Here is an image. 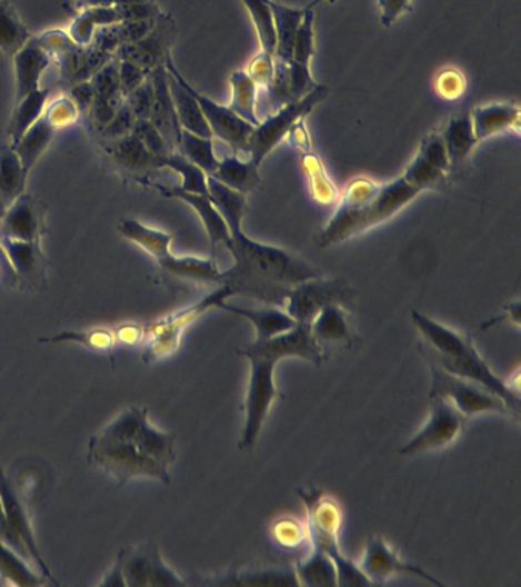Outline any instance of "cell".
<instances>
[{"mask_svg":"<svg viewBox=\"0 0 521 587\" xmlns=\"http://www.w3.org/2000/svg\"><path fill=\"white\" fill-rule=\"evenodd\" d=\"M441 135L450 167L462 165L479 142L475 140L471 116H468V113L451 118Z\"/></svg>","mask_w":521,"mask_h":587,"instance_id":"34","label":"cell"},{"mask_svg":"<svg viewBox=\"0 0 521 587\" xmlns=\"http://www.w3.org/2000/svg\"><path fill=\"white\" fill-rule=\"evenodd\" d=\"M174 435L158 430L144 407H129L88 444V460L109 472L123 487L136 477H154L170 482Z\"/></svg>","mask_w":521,"mask_h":587,"instance_id":"1","label":"cell"},{"mask_svg":"<svg viewBox=\"0 0 521 587\" xmlns=\"http://www.w3.org/2000/svg\"><path fill=\"white\" fill-rule=\"evenodd\" d=\"M219 308L223 311L236 314V316L251 321L256 329V340H270V338L282 336L295 328L297 321L279 306H268L264 309H248L240 306L228 305L223 301Z\"/></svg>","mask_w":521,"mask_h":587,"instance_id":"27","label":"cell"},{"mask_svg":"<svg viewBox=\"0 0 521 587\" xmlns=\"http://www.w3.org/2000/svg\"><path fill=\"white\" fill-rule=\"evenodd\" d=\"M419 195L421 191L411 186L404 177L385 183L365 178L355 179L350 182L328 226L321 230L320 247L328 248L345 242L369 228L381 226Z\"/></svg>","mask_w":521,"mask_h":587,"instance_id":"4","label":"cell"},{"mask_svg":"<svg viewBox=\"0 0 521 587\" xmlns=\"http://www.w3.org/2000/svg\"><path fill=\"white\" fill-rule=\"evenodd\" d=\"M177 34V23L172 16L161 12L148 36L142 37L138 42L118 48L113 59L132 61L138 67L152 72L154 68L166 63Z\"/></svg>","mask_w":521,"mask_h":587,"instance_id":"13","label":"cell"},{"mask_svg":"<svg viewBox=\"0 0 521 587\" xmlns=\"http://www.w3.org/2000/svg\"><path fill=\"white\" fill-rule=\"evenodd\" d=\"M56 130L57 128L52 125L50 118H48L47 112H43V116L16 142L13 146L16 153L19 155L27 173L36 166V162L42 157L48 146L51 145Z\"/></svg>","mask_w":521,"mask_h":587,"instance_id":"36","label":"cell"},{"mask_svg":"<svg viewBox=\"0 0 521 587\" xmlns=\"http://www.w3.org/2000/svg\"><path fill=\"white\" fill-rule=\"evenodd\" d=\"M378 6L381 10V23L385 28L392 27L401 16L413 11L411 0H380Z\"/></svg>","mask_w":521,"mask_h":587,"instance_id":"58","label":"cell"},{"mask_svg":"<svg viewBox=\"0 0 521 587\" xmlns=\"http://www.w3.org/2000/svg\"><path fill=\"white\" fill-rule=\"evenodd\" d=\"M274 18L277 44L274 56L275 63L289 67L292 59V51H294L295 37L299 32L301 22H303L307 10H297V8H289L277 3L274 0H267Z\"/></svg>","mask_w":521,"mask_h":587,"instance_id":"30","label":"cell"},{"mask_svg":"<svg viewBox=\"0 0 521 587\" xmlns=\"http://www.w3.org/2000/svg\"><path fill=\"white\" fill-rule=\"evenodd\" d=\"M0 578L20 587L52 585L42 574L31 569L22 554L3 541H0Z\"/></svg>","mask_w":521,"mask_h":587,"instance_id":"40","label":"cell"},{"mask_svg":"<svg viewBox=\"0 0 521 587\" xmlns=\"http://www.w3.org/2000/svg\"><path fill=\"white\" fill-rule=\"evenodd\" d=\"M153 98L154 89L152 73H150L148 79L142 81L136 91L130 92L129 96L126 97V103L130 106L137 120H149L150 112H152Z\"/></svg>","mask_w":521,"mask_h":587,"instance_id":"50","label":"cell"},{"mask_svg":"<svg viewBox=\"0 0 521 587\" xmlns=\"http://www.w3.org/2000/svg\"><path fill=\"white\" fill-rule=\"evenodd\" d=\"M160 14V7L153 0L144 3H126V6L87 8L72 23L69 36L80 47H88L99 28L129 22V20L154 19Z\"/></svg>","mask_w":521,"mask_h":587,"instance_id":"14","label":"cell"},{"mask_svg":"<svg viewBox=\"0 0 521 587\" xmlns=\"http://www.w3.org/2000/svg\"><path fill=\"white\" fill-rule=\"evenodd\" d=\"M157 169H170L177 171L181 177V189L190 193L209 195L207 186V175L198 166L182 157L181 153L172 152L166 157L154 158Z\"/></svg>","mask_w":521,"mask_h":587,"instance_id":"44","label":"cell"},{"mask_svg":"<svg viewBox=\"0 0 521 587\" xmlns=\"http://www.w3.org/2000/svg\"><path fill=\"white\" fill-rule=\"evenodd\" d=\"M352 291L343 280H328L323 276L297 283L288 292L283 309L297 324H311L325 305H345Z\"/></svg>","mask_w":521,"mask_h":587,"instance_id":"11","label":"cell"},{"mask_svg":"<svg viewBox=\"0 0 521 587\" xmlns=\"http://www.w3.org/2000/svg\"><path fill=\"white\" fill-rule=\"evenodd\" d=\"M227 250L233 265L222 272L219 287H227L231 296L251 297L270 306L283 308L292 287L317 279L323 272L291 251L248 238L242 223L228 227Z\"/></svg>","mask_w":521,"mask_h":587,"instance_id":"2","label":"cell"},{"mask_svg":"<svg viewBox=\"0 0 521 587\" xmlns=\"http://www.w3.org/2000/svg\"><path fill=\"white\" fill-rule=\"evenodd\" d=\"M162 195L167 198L179 199V201L189 203L194 211H197L199 218H201L203 227H206L207 235H209L211 245V257L216 259V248L219 245L228 242L230 239V230H228L226 220H223L218 208L211 202L209 195L190 193V191L182 190L181 187H162L154 186Z\"/></svg>","mask_w":521,"mask_h":587,"instance_id":"25","label":"cell"},{"mask_svg":"<svg viewBox=\"0 0 521 587\" xmlns=\"http://www.w3.org/2000/svg\"><path fill=\"white\" fill-rule=\"evenodd\" d=\"M30 39V31L19 19L18 12L0 0V51L14 56Z\"/></svg>","mask_w":521,"mask_h":587,"instance_id":"46","label":"cell"},{"mask_svg":"<svg viewBox=\"0 0 521 587\" xmlns=\"http://www.w3.org/2000/svg\"><path fill=\"white\" fill-rule=\"evenodd\" d=\"M309 326L321 349L324 345H350L353 340L352 324L344 305H325Z\"/></svg>","mask_w":521,"mask_h":587,"instance_id":"28","label":"cell"},{"mask_svg":"<svg viewBox=\"0 0 521 587\" xmlns=\"http://www.w3.org/2000/svg\"><path fill=\"white\" fill-rule=\"evenodd\" d=\"M321 2H329V3H335L337 0H312L311 3H309V6L307 7V10H313V8H315L317 6H320Z\"/></svg>","mask_w":521,"mask_h":587,"instance_id":"60","label":"cell"},{"mask_svg":"<svg viewBox=\"0 0 521 587\" xmlns=\"http://www.w3.org/2000/svg\"><path fill=\"white\" fill-rule=\"evenodd\" d=\"M101 586L148 587L184 586L172 568L162 560L160 549L149 541L136 549H121L111 573L106 575Z\"/></svg>","mask_w":521,"mask_h":587,"instance_id":"7","label":"cell"},{"mask_svg":"<svg viewBox=\"0 0 521 587\" xmlns=\"http://www.w3.org/2000/svg\"><path fill=\"white\" fill-rule=\"evenodd\" d=\"M210 177L243 195L252 193L262 182L259 166L250 158H239L238 153L219 159L218 169Z\"/></svg>","mask_w":521,"mask_h":587,"instance_id":"32","label":"cell"},{"mask_svg":"<svg viewBox=\"0 0 521 587\" xmlns=\"http://www.w3.org/2000/svg\"><path fill=\"white\" fill-rule=\"evenodd\" d=\"M328 96V86L317 84L300 100L289 101L288 105L260 120V125L252 130L250 142H248V158L260 167L263 159L295 128L297 122L303 120Z\"/></svg>","mask_w":521,"mask_h":587,"instance_id":"8","label":"cell"},{"mask_svg":"<svg viewBox=\"0 0 521 587\" xmlns=\"http://www.w3.org/2000/svg\"><path fill=\"white\" fill-rule=\"evenodd\" d=\"M230 83L231 101L228 108L256 128V126L260 125L258 116L259 86L252 81L247 71H234L231 73Z\"/></svg>","mask_w":521,"mask_h":587,"instance_id":"39","label":"cell"},{"mask_svg":"<svg viewBox=\"0 0 521 587\" xmlns=\"http://www.w3.org/2000/svg\"><path fill=\"white\" fill-rule=\"evenodd\" d=\"M239 355L250 361V381L246 398V424L239 440V450L250 451L258 444L272 404L279 397L275 385V366L284 358L297 357L320 365L324 350L312 337L309 324H299L294 329L270 340H254Z\"/></svg>","mask_w":521,"mask_h":587,"instance_id":"3","label":"cell"},{"mask_svg":"<svg viewBox=\"0 0 521 587\" xmlns=\"http://www.w3.org/2000/svg\"><path fill=\"white\" fill-rule=\"evenodd\" d=\"M16 103L26 98L28 93L40 88V80L56 57L40 43L39 37H31L22 48L16 52Z\"/></svg>","mask_w":521,"mask_h":587,"instance_id":"22","label":"cell"},{"mask_svg":"<svg viewBox=\"0 0 521 587\" xmlns=\"http://www.w3.org/2000/svg\"><path fill=\"white\" fill-rule=\"evenodd\" d=\"M467 418L453 402L443 397H430V416L421 430L399 450L402 456H417L453 444L465 427Z\"/></svg>","mask_w":521,"mask_h":587,"instance_id":"10","label":"cell"},{"mask_svg":"<svg viewBox=\"0 0 521 587\" xmlns=\"http://www.w3.org/2000/svg\"><path fill=\"white\" fill-rule=\"evenodd\" d=\"M247 73L259 86V89L268 88L272 81V77H274V59H272V56L260 52V54L251 60Z\"/></svg>","mask_w":521,"mask_h":587,"instance_id":"54","label":"cell"},{"mask_svg":"<svg viewBox=\"0 0 521 587\" xmlns=\"http://www.w3.org/2000/svg\"><path fill=\"white\" fill-rule=\"evenodd\" d=\"M44 112H47L48 118H50L57 129L72 125L79 117V110H77L76 105L72 103L69 97L57 98L56 101L47 106Z\"/></svg>","mask_w":521,"mask_h":587,"instance_id":"52","label":"cell"},{"mask_svg":"<svg viewBox=\"0 0 521 587\" xmlns=\"http://www.w3.org/2000/svg\"><path fill=\"white\" fill-rule=\"evenodd\" d=\"M299 585L303 586H338V574L331 558L321 550L311 549V554L297 563L294 568Z\"/></svg>","mask_w":521,"mask_h":587,"instance_id":"41","label":"cell"},{"mask_svg":"<svg viewBox=\"0 0 521 587\" xmlns=\"http://www.w3.org/2000/svg\"><path fill=\"white\" fill-rule=\"evenodd\" d=\"M51 93L52 88L40 86L39 89L28 93L26 98L16 103L18 106H16L14 116L11 118L10 129H8L11 146H14L23 137V133L43 116L44 109L50 103Z\"/></svg>","mask_w":521,"mask_h":587,"instance_id":"37","label":"cell"},{"mask_svg":"<svg viewBox=\"0 0 521 587\" xmlns=\"http://www.w3.org/2000/svg\"><path fill=\"white\" fill-rule=\"evenodd\" d=\"M467 81L462 72L455 71V69H448L443 71L438 79V92L445 100H458L465 91Z\"/></svg>","mask_w":521,"mask_h":587,"instance_id":"55","label":"cell"},{"mask_svg":"<svg viewBox=\"0 0 521 587\" xmlns=\"http://www.w3.org/2000/svg\"><path fill=\"white\" fill-rule=\"evenodd\" d=\"M299 495L303 499L308 511V540L311 541L312 549L321 550L335 565L338 586L372 585L368 577L362 574V570L358 568L357 563L349 560L341 553L340 540H338L341 511L335 500L324 495L320 489L299 491Z\"/></svg>","mask_w":521,"mask_h":587,"instance_id":"6","label":"cell"},{"mask_svg":"<svg viewBox=\"0 0 521 587\" xmlns=\"http://www.w3.org/2000/svg\"><path fill=\"white\" fill-rule=\"evenodd\" d=\"M0 508H2L7 524L13 529L16 536L22 540V544L26 545L28 556H30L31 563H34L38 573L48 578L52 585L59 586V581H56L54 577H52L50 566L47 565L42 554H40L26 505L19 499L18 493L14 491L13 485L7 479L2 468H0Z\"/></svg>","mask_w":521,"mask_h":587,"instance_id":"17","label":"cell"},{"mask_svg":"<svg viewBox=\"0 0 521 587\" xmlns=\"http://www.w3.org/2000/svg\"><path fill=\"white\" fill-rule=\"evenodd\" d=\"M43 231V211L30 195H20L6 213L0 216V238L40 242Z\"/></svg>","mask_w":521,"mask_h":587,"instance_id":"20","label":"cell"},{"mask_svg":"<svg viewBox=\"0 0 521 587\" xmlns=\"http://www.w3.org/2000/svg\"><path fill=\"white\" fill-rule=\"evenodd\" d=\"M164 271L179 279L199 281V283L218 285L222 271L216 265V259H198V257H178L169 255L158 262Z\"/></svg>","mask_w":521,"mask_h":587,"instance_id":"33","label":"cell"},{"mask_svg":"<svg viewBox=\"0 0 521 587\" xmlns=\"http://www.w3.org/2000/svg\"><path fill=\"white\" fill-rule=\"evenodd\" d=\"M411 321L425 340L423 354L429 358V362H433L454 377L470 379V381L487 387L497 397L502 398L512 416L519 419V389H514L492 372L491 367L472 345L470 337L418 311L411 312Z\"/></svg>","mask_w":521,"mask_h":587,"instance_id":"5","label":"cell"},{"mask_svg":"<svg viewBox=\"0 0 521 587\" xmlns=\"http://www.w3.org/2000/svg\"><path fill=\"white\" fill-rule=\"evenodd\" d=\"M137 118L133 116L132 109H130V106L124 100V103L117 110L112 120L99 133L104 141L118 140V138H123L126 135L132 133Z\"/></svg>","mask_w":521,"mask_h":587,"instance_id":"51","label":"cell"},{"mask_svg":"<svg viewBox=\"0 0 521 587\" xmlns=\"http://www.w3.org/2000/svg\"><path fill=\"white\" fill-rule=\"evenodd\" d=\"M450 169L442 135L434 132L423 138L417 157L407 167L402 177L422 193V191L442 190Z\"/></svg>","mask_w":521,"mask_h":587,"instance_id":"15","label":"cell"},{"mask_svg":"<svg viewBox=\"0 0 521 587\" xmlns=\"http://www.w3.org/2000/svg\"><path fill=\"white\" fill-rule=\"evenodd\" d=\"M28 173L13 146L0 149V201L6 208L23 195Z\"/></svg>","mask_w":521,"mask_h":587,"instance_id":"38","label":"cell"},{"mask_svg":"<svg viewBox=\"0 0 521 587\" xmlns=\"http://www.w3.org/2000/svg\"><path fill=\"white\" fill-rule=\"evenodd\" d=\"M103 147L109 158L129 173H148L149 170L157 169L153 155L133 133L118 140L104 141Z\"/></svg>","mask_w":521,"mask_h":587,"instance_id":"31","label":"cell"},{"mask_svg":"<svg viewBox=\"0 0 521 587\" xmlns=\"http://www.w3.org/2000/svg\"><path fill=\"white\" fill-rule=\"evenodd\" d=\"M0 247L6 251L19 281L38 285L43 280L44 256L39 242L0 238Z\"/></svg>","mask_w":521,"mask_h":587,"instance_id":"29","label":"cell"},{"mask_svg":"<svg viewBox=\"0 0 521 587\" xmlns=\"http://www.w3.org/2000/svg\"><path fill=\"white\" fill-rule=\"evenodd\" d=\"M149 0H77V7L80 10H87V8H101V7H116L126 6V3H144Z\"/></svg>","mask_w":521,"mask_h":587,"instance_id":"59","label":"cell"},{"mask_svg":"<svg viewBox=\"0 0 521 587\" xmlns=\"http://www.w3.org/2000/svg\"><path fill=\"white\" fill-rule=\"evenodd\" d=\"M214 138H203L199 135L182 130L179 137L177 150L182 157L189 159L194 166L210 177L218 169L219 158L216 155Z\"/></svg>","mask_w":521,"mask_h":587,"instance_id":"43","label":"cell"},{"mask_svg":"<svg viewBox=\"0 0 521 587\" xmlns=\"http://www.w3.org/2000/svg\"><path fill=\"white\" fill-rule=\"evenodd\" d=\"M132 133L136 135L138 140L144 145L146 149H148L154 158L166 157V155L173 152L169 145H167L164 138H162L160 130L154 128L150 120H137Z\"/></svg>","mask_w":521,"mask_h":587,"instance_id":"49","label":"cell"},{"mask_svg":"<svg viewBox=\"0 0 521 587\" xmlns=\"http://www.w3.org/2000/svg\"><path fill=\"white\" fill-rule=\"evenodd\" d=\"M431 390L430 397H443L453 402L455 409L465 418L497 411V414L512 415L502 398L497 397L487 387L470 381V379L454 377L441 367L430 362Z\"/></svg>","mask_w":521,"mask_h":587,"instance_id":"9","label":"cell"},{"mask_svg":"<svg viewBox=\"0 0 521 587\" xmlns=\"http://www.w3.org/2000/svg\"><path fill=\"white\" fill-rule=\"evenodd\" d=\"M93 105L89 117L97 130L104 128L116 116L117 110L124 103V96L121 92L120 73H118V60L112 59L92 77Z\"/></svg>","mask_w":521,"mask_h":587,"instance_id":"23","label":"cell"},{"mask_svg":"<svg viewBox=\"0 0 521 587\" xmlns=\"http://www.w3.org/2000/svg\"><path fill=\"white\" fill-rule=\"evenodd\" d=\"M231 297L227 287H219L211 296L206 297L201 304L194 305L193 308L186 309V311L178 312L177 316L166 318V320L158 321L150 326L154 334L152 346L144 354V361L150 362L158 360V358L166 357L177 349L179 337H181L182 329L187 328L191 321L197 320L201 314L209 311L210 308H219Z\"/></svg>","mask_w":521,"mask_h":587,"instance_id":"16","label":"cell"},{"mask_svg":"<svg viewBox=\"0 0 521 587\" xmlns=\"http://www.w3.org/2000/svg\"><path fill=\"white\" fill-rule=\"evenodd\" d=\"M121 235L130 242L137 243L142 250L149 252L157 262L164 259V257L172 255L170 251V245L174 238L170 232L154 230L141 223L137 219H123L118 226Z\"/></svg>","mask_w":521,"mask_h":587,"instance_id":"35","label":"cell"},{"mask_svg":"<svg viewBox=\"0 0 521 587\" xmlns=\"http://www.w3.org/2000/svg\"><path fill=\"white\" fill-rule=\"evenodd\" d=\"M189 89L193 97L197 98L199 106H201L203 117L209 122L213 137L226 142L236 153H246L248 157V142H250L254 126L242 120L228 106L218 105L211 98L203 96L190 83Z\"/></svg>","mask_w":521,"mask_h":587,"instance_id":"18","label":"cell"},{"mask_svg":"<svg viewBox=\"0 0 521 587\" xmlns=\"http://www.w3.org/2000/svg\"><path fill=\"white\" fill-rule=\"evenodd\" d=\"M152 81L154 98L149 120L152 121L154 128L160 130L162 138L174 152L182 129L179 126L177 110H174L173 98L169 88V73H167L164 64L153 69Z\"/></svg>","mask_w":521,"mask_h":587,"instance_id":"24","label":"cell"},{"mask_svg":"<svg viewBox=\"0 0 521 587\" xmlns=\"http://www.w3.org/2000/svg\"><path fill=\"white\" fill-rule=\"evenodd\" d=\"M221 585L234 586H299L294 569L289 568H254L240 570L218 581Z\"/></svg>","mask_w":521,"mask_h":587,"instance_id":"45","label":"cell"},{"mask_svg":"<svg viewBox=\"0 0 521 587\" xmlns=\"http://www.w3.org/2000/svg\"><path fill=\"white\" fill-rule=\"evenodd\" d=\"M275 538L279 544L294 548L303 544L304 538H308L307 528L300 526L294 520H282L274 526Z\"/></svg>","mask_w":521,"mask_h":587,"instance_id":"56","label":"cell"},{"mask_svg":"<svg viewBox=\"0 0 521 587\" xmlns=\"http://www.w3.org/2000/svg\"><path fill=\"white\" fill-rule=\"evenodd\" d=\"M258 31L260 48L264 54L274 56L277 34L274 18L267 0H242Z\"/></svg>","mask_w":521,"mask_h":587,"instance_id":"47","label":"cell"},{"mask_svg":"<svg viewBox=\"0 0 521 587\" xmlns=\"http://www.w3.org/2000/svg\"><path fill=\"white\" fill-rule=\"evenodd\" d=\"M313 20H315V12L307 10L299 32H297L294 51H292L291 63H289V92H291L292 101L300 100L317 86L311 76V60L315 54Z\"/></svg>","mask_w":521,"mask_h":587,"instance_id":"19","label":"cell"},{"mask_svg":"<svg viewBox=\"0 0 521 587\" xmlns=\"http://www.w3.org/2000/svg\"><path fill=\"white\" fill-rule=\"evenodd\" d=\"M6 206H3L2 201H0V216H2L3 213H6Z\"/></svg>","mask_w":521,"mask_h":587,"instance_id":"61","label":"cell"},{"mask_svg":"<svg viewBox=\"0 0 521 587\" xmlns=\"http://www.w3.org/2000/svg\"><path fill=\"white\" fill-rule=\"evenodd\" d=\"M357 565L372 585H381L397 575H411V577L433 583L435 586H445L421 566L402 560L397 550L380 536L369 537L361 561Z\"/></svg>","mask_w":521,"mask_h":587,"instance_id":"12","label":"cell"},{"mask_svg":"<svg viewBox=\"0 0 521 587\" xmlns=\"http://www.w3.org/2000/svg\"><path fill=\"white\" fill-rule=\"evenodd\" d=\"M118 73H120L121 92H123L126 98L130 92L136 91L138 86L148 79L152 72H149L148 69L138 67V64L132 63V61L118 60Z\"/></svg>","mask_w":521,"mask_h":587,"instance_id":"53","label":"cell"},{"mask_svg":"<svg viewBox=\"0 0 521 587\" xmlns=\"http://www.w3.org/2000/svg\"><path fill=\"white\" fill-rule=\"evenodd\" d=\"M42 342H79V345L87 346L89 349L108 350L112 348L113 336L112 332L104 329L84 330V332H77V330H67V332L56 334L50 338H42Z\"/></svg>","mask_w":521,"mask_h":587,"instance_id":"48","label":"cell"},{"mask_svg":"<svg viewBox=\"0 0 521 587\" xmlns=\"http://www.w3.org/2000/svg\"><path fill=\"white\" fill-rule=\"evenodd\" d=\"M207 186H209V196L213 206L218 208L227 227L238 226L242 223L247 213V195L239 193L230 187L223 186L218 179L207 177Z\"/></svg>","mask_w":521,"mask_h":587,"instance_id":"42","label":"cell"},{"mask_svg":"<svg viewBox=\"0 0 521 587\" xmlns=\"http://www.w3.org/2000/svg\"><path fill=\"white\" fill-rule=\"evenodd\" d=\"M475 140L484 141L503 132L520 128V108L511 103H490L479 106L471 112Z\"/></svg>","mask_w":521,"mask_h":587,"instance_id":"26","label":"cell"},{"mask_svg":"<svg viewBox=\"0 0 521 587\" xmlns=\"http://www.w3.org/2000/svg\"><path fill=\"white\" fill-rule=\"evenodd\" d=\"M69 98H71L72 103L76 105L79 113L89 116V112H91L92 109L93 98H96L91 80L81 81V83L71 86V88H69Z\"/></svg>","mask_w":521,"mask_h":587,"instance_id":"57","label":"cell"},{"mask_svg":"<svg viewBox=\"0 0 521 587\" xmlns=\"http://www.w3.org/2000/svg\"><path fill=\"white\" fill-rule=\"evenodd\" d=\"M164 67L169 73V88L172 93L174 110L179 126L182 130L199 135L203 138H214L211 133L209 122L203 117L201 106H199L197 98L190 92L189 81L181 76L177 67L173 64L172 54L167 57Z\"/></svg>","mask_w":521,"mask_h":587,"instance_id":"21","label":"cell"}]
</instances>
